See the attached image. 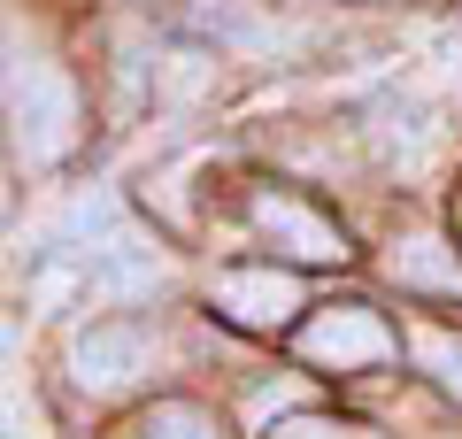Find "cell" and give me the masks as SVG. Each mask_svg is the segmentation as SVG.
<instances>
[{"label":"cell","instance_id":"277c9868","mask_svg":"<svg viewBox=\"0 0 462 439\" xmlns=\"http://www.w3.org/2000/svg\"><path fill=\"white\" fill-rule=\"evenodd\" d=\"M216 309H224L231 324H247V332H278V324H293V309H309V301H300V285L285 270H216Z\"/></svg>","mask_w":462,"mask_h":439},{"label":"cell","instance_id":"8fae6325","mask_svg":"<svg viewBox=\"0 0 462 439\" xmlns=\"http://www.w3.org/2000/svg\"><path fill=\"white\" fill-rule=\"evenodd\" d=\"M270 439H378V432H363V424H339V416H293V424H278Z\"/></svg>","mask_w":462,"mask_h":439},{"label":"cell","instance_id":"52a82bcc","mask_svg":"<svg viewBox=\"0 0 462 439\" xmlns=\"http://www.w3.org/2000/svg\"><path fill=\"white\" fill-rule=\"evenodd\" d=\"M385 270L401 277V285H462V262L447 255V239H431V231H409V239H393V255H385Z\"/></svg>","mask_w":462,"mask_h":439},{"label":"cell","instance_id":"7c38bea8","mask_svg":"<svg viewBox=\"0 0 462 439\" xmlns=\"http://www.w3.org/2000/svg\"><path fill=\"white\" fill-rule=\"evenodd\" d=\"M455 231H462V201H455Z\"/></svg>","mask_w":462,"mask_h":439},{"label":"cell","instance_id":"8992f818","mask_svg":"<svg viewBox=\"0 0 462 439\" xmlns=\"http://www.w3.org/2000/svg\"><path fill=\"white\" fill-rule=\"evenodd\" d=\"M193 32H208L224 54H270L278 47V23H270L263 0H193Z\"/></svg>","mask_w":462,"mask_h":439},{"label":"cell","instance_id":"30bf717a","mask_svg":"<svg viewBox=\"0 0 462 439\" xmlns=\"http://www.w3.org/2000/svg\"><path fill=\"white\" fill-rule=\"evenodd\" d=\"M416 355H424V370L439 378V393H455V401H462V340H455V332H424Z\"/></svg>","mask_w":462,"mask_h":439},{"label":"cell","instance_id":"6da1fadb","mask_svg":"<svg viewBox=\"0 0 462 439\" xmlns=\"http://www.w3.org/2000/svg\"><path fill=\"white\" fill-rule=\"evenodd\" d=\"M8 139H16V163H32V170L62 163L69 146H78V93L39 54L8 62Z\"/></svg>","mask_w":462,"mask_h":439},{"label":"cell","instance_id":"7a4b0ae2","mask_svg":"<svg viewBox=\"0 0 462 439\" xmlns=\"http://www.w3.org/2000/svg\"><path fill=\"white\" fill-rule=\"evenodd\" d=\"M300 355L324 362V370H378V362L401 355V340H393V324H385L378 309L339 301V309H324V316L300 324Z\"/></svg>","mask_w":462,"mask_h":439},{"label":"cell","instance_id":"9c48e42d","mask_svg":"<svg viewBox=\"0 0 462 439\" xmlns=\"http://www.w3.org/2000/svg\"><path fill=\"white\" fill-rule=\"evenodd\" d=\"M139 439H224V432H216L208 408H193V401H162L147 424H139Z\"/></svg>","mask_w":462,"mask_h":439},{"label":"cell","instance_id":"3957f363","mask_svg":"<svg viewBox=\"0 0 462 439\" xmlns=\"http://www.w3.org/2000/svg\"><path fill=\"white\" fill-rule=\"evenodd\" d=\"M139 370H154V340L139 324H93L69 347V378H78L85 393H124Z\"/></svg>","mask_w":462,"mask_h":439},{"label":"cell","instance_id":"5b68a950","mask_svg":"<svg viewBox=\"0 0 462 439\" xmlns=\"http://www.w3.org/2000/svg\"><path fill=\"white\" fill-rule=\"evenodd\" d=\"M254 231L278 239L293 262H339L346 255L339 224H331L324 209H309V201H293V193H254Z\"/></svg>","mask_w":462,"mask_h":439},{"label":"cell","instance_id":"ba28073f","mask_svg":"<svg viewBox=\"0 0 462 439\" xmlns=\"http://www.w3.org/2000/svg\"><path fill=\"white\" fill-rule=\"evenodd\" d=\"M378 139H385V154H393L401 170H416V163H431V146H439V124H431L424 108H393L378 124Z\"/></svg>","mask_w":462,"mask_h":439}]
</instances>
